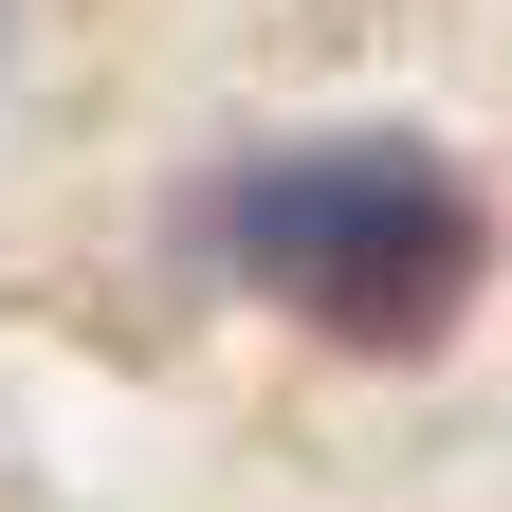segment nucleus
I'll return each mask as SVG.
<instances>
[{
	"instance_id": "nucleus-1",
	"label": "nucleus",
	"mask_w": 512,
	"mask_h": 512,
	"mask_svg": "<svg viewBox=\"0 0 512 512\" xmlns=\"http://www.w3.org/2000/svg\"><path fill=\"white\" fill-rule=\"evenodd\" d=\"M238 256H256L275 311H311V330L421 348L439 311L476 293V202H458V165H421V147H293L238 202Z\"/></svg>"
}]
</instances>
